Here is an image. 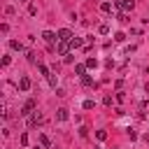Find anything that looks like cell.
Wrapping results in <instances>:
<instances>
[{"label": "cell", "instance_id": "cb8c5ba5", "mask_svg": "<svg viewBox=\"0 0 149 149\" xmlns=\"http://www.w3.org/2000/svg\"><path fill=\"white\" fill-rule=\"evenodd\" d=\"M79 135H81V137H86V135H88V128H84V126H81V128H79Z\"/></svg>", "mask_w": 149, "mask_h": 149}, {"label": "cell", "instance_id": "30bf717a", "mask_svg": "<svg viewBox=\"0 0 149 149\" xmlns=\"http://www.w3.org/2000/svg\"><path fill=\"white\" fill-rule=\"evenodd\" d=\"M100 12L109 14V12H112V2H100Z\"/></svg>", "mask_w": 149, "mask_h": 149}, {"label": "cell", "instance_id": "8992f818", "mask_svg": "<svg viewBox=\"0 0 149 149\" xmlns=\"http://www.w3.org/2000/svg\"><path fill=\"white\" fill-rule=\"evenodd\" d=\"M116 5L121 7V12H123V14H126V12H130V9L135 7V2H133V0H119Z\"/></svg>", "mask_w": 149, "mask_h": 149}, {"label": "cell", "instance_id": "7c38bea8", "mask_svg": "<svg viewBox=\"0 0 149 149\" xmlns=\"http://www.w3.org/2000/svg\"><path fill=\"white\" fill-rule=\"evenodd\" d=\"M74 72L84 77V72H86V65H81V63H79V65H74Z\"/></svg>", "mask_w": 149, "mask_h": 149}, {"label": "cell", "instance_id": "ac0fdd59", "mask_svg": "<svg viewBox=\"0 0 149 149\" xmlns=\"http://www.w3.org/2000/svg\"><path fill=\"white\" fill-rule=\"evenodd\" d=\"M86 68H98V61H95V58H88V61H86Z\"/></svg>", "mask_w": 149, "mask_h": 149}, {"label": "cell", "instance_id": "e0dca14e", "mask_svg": "<svg viewBox=\"0 0 149 149\" xmlns=\"http://www.w3.org/2000/svg\"><path fill=\"white\" fill-rule=\"evenodd\" d=\"M26 58H28L30 63H37V58H35V51H28V54H26Z\"/></svg>", "mask_w": 149, "mask_h": 149}, {"label": "cell", "instance_id": "6da1fadb", "mask_svg": "<svg viewBox=\"0 0 149 149\" xmlns=\"http://www.w3.org/2000/svg\"><path fill=\"white\" fill-rule=\"evenodd\" d=\"M35 107H37V102H35V100H26V102H23V107H21V112H19V114H21V116H30V114H33V109H35Z\"/></svg>", "mask_w": 149, "mask_h": 149}, {"label": "cell", "instance_id": "7a4b0ae2", "mask_svg": "<svg viewBox=\"0 0 149 149\" xmlns=\"http://www.w3.org/2000/svg\"><path fill=\"white\" fill-rule=\"evenodd\" d=\"M72 37H74V35H72L70 28H61V30H58V42H72Z\"/></svg>", "mask_w": 149, "mask_h": 149}, {"label": "cell", "instance_id": "9a60e30c", "mask_svg": "<svg viewBox=\"0 0 149 149\" xmlns=\"http://www.w3.org/2000/svg\"><path fill=\"white\" fill-rule=\"evenodd\" d=\"M95 137L98 140H107V130H95Z\"/></svg>", "mask_w": 149, "mask_h": 149}, {"label": "cell", "instance_id": "8fae6325", "mask_svg": "<svg viewBox=\"0 0 149 149\" xmlns=\"http://www.w3.org/2000/svg\"><path fill=\"white\" fill-rule=\"evenodd\" d=\"M81 47V40L79 37H72V42H70V49H79Z\"/></svg>", "mask_w": 149, "mask_h": 149}, {"label": "cell", "instance_id": "d4e9b609", "mask_svg": "<svg viewBox=\"0 0 149 149\" xmlns=\"http://www.w3.org/2000/svg\"><path fill=\"white\" fill-rule=\"evenodd\" d=\"M21 2H28V0H21Z\"/></svg>", "mask_w": 149, "mask_h": 149}, {"label": "cell", "instance_id": "ba28073f", "mask_svg": "<svg viewBox=\"0 0 149 149\" xmlns=\"http://www.w3.org/2000/svg\"><path fill=\"white\" fill-rule=\"evenodd\" d=\"M56 119H58V121H65V119H68V109H65V107L56 109Z\"/></svg>", "mask_w": 149, "mask_h": 149}, {"label": "cell", "instance_id": "9c48e42d", "mask_svg": "<svg viewBox=\"0 0 149 149\" xmlns=\"http://www.w3.org/2000/svg\"><path fill=\"white\" fill-rule=\"evenodd\" d=\"M9 47H12L14 51H23V44H21V42H16V40H9Z\"/></svg>", "mask_w": 149, "mask_h": 149}, {"label": "cell", "instance_id": "ffe728a7", "mask_svg": "<svg viewBox=\"0 0 149 149\" xmlns=\"http://www.w3.org/2000/svg\"><path fill=\"white\" fill-rule=\"evenodd\" d=\"M107 33H109V26L102 23V26H100V35H107Z\"/></svg>", "mask_w": 149, "mask_h": 149}, {"label": "cell", "instance_id": "3957f363", "mask_svg": "<svg viewBox=\"0 0 149 149\" xmlns=\"http://www.w3.org/2000/svg\"><path fill=\"white\" fill-rule=\"evenodd\" d=\"M42 40H44V42H49V44H54V42H58V33L44 30V33H42Z\"/></svg>", "mask_w": 149, "mask_h": 149}, {"label": "cell", "instance_id": "7402d4cb", "mask_svg": "<svg viewBox=\"0 0 149 149\" xmlns=\"http://www.w3.org/2000/svg\"><path fill=\"white\" fill-rule=\"evenodd\" d=\"M114 40H116V42H123V40H126V35H123V33H116V35H114Z\"/></svg>", "mask_w": 149, "mask_h": 149}, {"label": "cell", "instance_id": "5bb4252c", "mask_svg": "<svg viewBox=\"0 0 149 149\" xmlns=\"http://www.w3.org/2000/svg\"><path fill=\"white\" fill-rule=\"evenodd\" d=\"M37 68H40V72H42V74H44V77H49V74H51V72H49V68H47V65H42V63H40V65H37Z\"/></svg>", "mask_w": 149, "mask_h": 149}, {"label": "cell", "instance_id": "5b68a950", "mask_svg": "<svg viewBox=\"0 0 149 149\" xmlns=\"http://www.w3.org/2000/svg\"><path fill=\"white\" fill-rule=\"evenodd\" d=\"M37 123H44V116H42L40 112H35V114L28 119V126H30V128H33V126H37Z\"/></svg>", "mask_w": 149, "mask_h": 149}, {"label": "cell", "instance_id": "52a82bcc", "mask_svg": "<svg viewBox=\"0 0 149 149\" xmlns=\"http://www.w3.org/2000/svg\"><path fill=\"white\" fill-rule=\"evenodd\" d=\"M19 88H21L23 93L30 91V79H28V77H21V79H19Z\"/></svg>", "mask_w": 149, "mask_h": 149}, {"label": "cell", "instance_id": "2e32d148", "mask_svg": "<svg viewBox=\"0 0 149 149\" xmlns=\"http://www.w3.org/2000/svg\"><path fill=\"white\" fill-rule=\"evenodd\" d=\"M40 144H42V147H49L51 142H49V137H47V135H40Z\"/></svg>", "mask_w": 149, "mask_h": 149}, {"label": "cell", "instance_id": "277c9868", "mask_svg": "<svg viewBox=\"0 0 149 149\" xmlns=\"http://www.w3.org/2000/svg\"><path fill=\"white\" fill-rule=\"evenodd\" d=\"M56 51H58L61 56H68V51H70V42H56Z\"/></svg>", "mask_w": 149, "mask_h": 149}, {"label": "cell", "instance_id": "4fadbf2b", "mask_svg": "<svg viewBox=\"0 0 149 149\" xmlns=\"http://www.w3.org/2000/svg\"><path fill=\"white\" fill-rule=\"evenodd\" d=\"M81 84H84V86H93V79H91L88 74H84V77H81Z\"/></svg>", "mask_w": 149, "mask_h": 149}, {"label": "cell", "instance_id": "d6986e66", "mask_svg": "<svg viewBox=\"0 0 149 149\" xmlns=\"http://www.w3.org/2000/svg\"><path fill=\"white\" fill-rule=\"evenodd\" d=\"M81 107H84V109H93V100H84Z\"/></svg>", "mask_w": 149, "mask_h": 149}, {"label": "cell", "instance_id": "44dd1931", "mask_svg": "<svg viewBox=\"0 0 149 149\" xmlns=\"http://www.w3.org/2000/svg\"><path fill=\"white\" fill-rule=\"evenodd\" d=\"M47 79H49V86H51V88H56V77H54V74H49Z\"/></svg>", "mask_w": 149, "mask_h": 149}, {"label": "cell", "instance_id": "603a6c76", "mask_svg": "<svg viewBox=\"0 0 149 149\" xmlns=\"http://www.w3.org/2000/svg\"><path fill=\"white\" fill-rule=\"evenodd\" d=\"M9 63H12V58H9V56H5V58H2V68H7Z\"/></svg>", "mask_w": 149, "mask_h": 149}]
</instances>
